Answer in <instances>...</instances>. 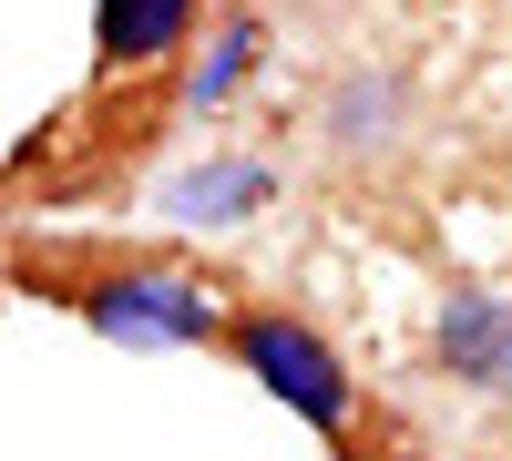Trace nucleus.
<instances>
[{"label":"nucleus","mask_w":512,"mask_h":461,"mask_svg":"<svg viewBox=\"0 0 512 461\" xmlns=\"http://www.w3.org/2000/svg\"><path fill=\"white\" fill-rule=\"evenodd\" d=\"M62 308L113 349H226V287L185 257H93L62 277Z\"/></svg>","instance_id":"obj_1"},{"label":"nucleus","mask_w":512,"mask_h":461,"mask_svg":"<svg viewBox=\"0 0 512 461\" xmlns=\"http://www.w3.org/2000/svg\"><path fill=\"white\" fill-rule=\"evenodd\" d=\"M226 359H236V380H256L287 421H308L318 441H349V431H359V369H349V349H338L308 308H287V298H236Z\"/></svg>","instance_id":"obj_2"},{"label":"nucleus","mask_w":512,"mask_h":461,"mask_svg":"<svg viewBox=\"0 0 512 461\" xmlns=\"http://www.w3.org/2000/svg\"><path fill=\"white\" fill-rule=\"evenodd\" d=\"M277 205V164L267 154H195V164H175V175L154 185V216L175 226V236H236V226H256Z\"/></svg>","instance_id":"obj_3"},{"label":"nucleus","mask_w":512,"mask_h":461,"mask_svg":"<svg viewBox=\"0 0 512 461\" xmlns=\"http://www.w3.org/2000/svg\"><path fill=\"white\" fill-rule=\"evenodd\" d=\"M431 359L472 400H502L512 390V298L502 287H451L441 318H431Z\"/></svg>","instance_id":"obj_4"},{"label":"nucleus","mask_w":512,"mask_h":461,"mask_svg":"<svg viewBox=\"0 0 512 461\" xmlns=\"http://www.w3.org/2000/svg\"><path fill=\"white\" fill-rule=\"evenodd\" d=\"M195 11L205 0H93V72L103 82H134L195 52Z\"/></svg>","instance_id":"obj_5"},{"label":"nucleus","mask_w":512,"mask_h":461,"mask_svg":"<svg viewBox=\"0 0 512 461\" xmlns=\"http://www.w3.org/2000/svg\"><path fill=\"white\" fill-rule=\"evenodd\" d=\"M400 123H410V72H390V62H359V72H338L328 82V103H318V134H328V154H390L400 144Z\"/></svg>","instance_id":"obj_6"},{"label":"nucleus","mask_w":512,"mask_h":461,"mask_svg":"<svg viewBox=\"0 0 512 461\" xmlns=\"http://www.w3.org/2000/svg\"><path fill=\"white\" fill-rule=\"evenodd\" d=\"M267 72V21L256 11H226V21H205V41L185 52V82H175V103L205 123V113H226L246 103V82Z\"/></svg>","instance_id":"obj_7"},{"label":"nucleus","mask_w":512,"mask_h":461,"mask_svg":"<svg viewBox=\"0 0 512 461\" xmlns=\"http://www.w3.org/2000/svg\"><path fill=\"white\" fill-rule=\"evenodd\" d=\"M338 461H400V451H379V441H359V431H349V441H338Z\"/></svg>","instance_id":"obj_8"}]
</instances>
